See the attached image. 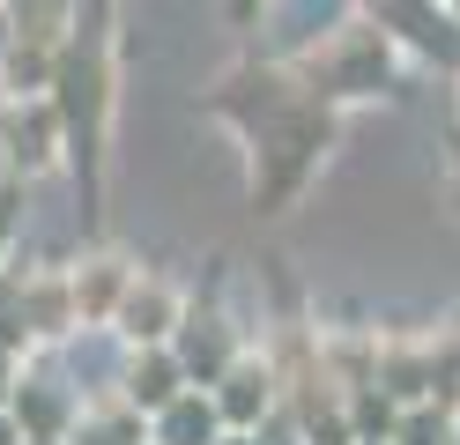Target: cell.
Wrapping results in <instances>:
<instances>
[{
  "label": "cell",
  "instance_id": "obj_1",
  "mask_svg": "<svg viewBox=\"0 0 460 445\" xmlns=\"http://www.w3.org/2000/svg\"><path fill=\"white\" fill-rule=\"evenodd\" d=\"M208 111L252 141V208L282 216L341 141V104H327L290 59H245L208 89Z\"/></svg>",
  "mask_w": 460,
  "mask_h": 445
},
{
  "label": "cell",
  "instance_id": "obj_2",
  "mask_svg": "<svg viewBox=\"0 0 460 445\" xmlns=\"http://www.w3.org/2000/svg\"><path fill=\"white\" fill-rule=\"evenodd\" d=\"M52 111H60V141L82 186V216L97 223L104 200V141H111V111H119V0H82L75 8V38L52 67Z\"/></svg>",
  "mask_w": 460,
  "mask_h": 445
},
{
  "label": "cell",
  "instance_id": "obj_3",
  "mask_svg": "<svg viewBox=\"0 0 460 445\" xmlns=\"http://www.w3.org/2000/svg\"><path fill=\"white\" fill-rule=\"evenodd\" d=\"M290 67H297L312 89H320L327 104H371V97H394V89H401L409 52H401L364 8H349L334 30H320L312 45H297Z\"/></svg>",
  "mask_w": 460,
  "mask_h": 445
},
{
  "label": "cell",
  "instance_id": "obj_4",
  "mask_svg": "<svg viewBox=\"0 0 460 445\" xmlns=\"http://www.w3.org/2000/svg\"><path fill=\"white\" fill-rule=\"evenodd\" d=\"M357 8L409 59H430V67L460 75V15H453V0H357Z\"/></svg>",
  "mask_w": 460,
  "mask_h": 445
},
{
  "label": "cell",
  "instance_id": "obj_5",
  "mask_svg": "<svg viewBox=\"0 0 460 445\" xmlns=\"http://www.w3.org/2000/svg\"><path fill=\"white\" fill-rule=\"evenodd\" d=\"M0 164H8V178H22V186H31L38 171L67 164L52 97H0Z\"/></svg>",
  "mask_w": 460,
  "mask_h": 445
},
{
  "label": "cell",
  "instance_id": "obj_6",
  "mask_svg": "<svg viewBox=\"0 0 460 445\" xmlns=\"http://www.w3.org/2000/svg\"><path fill=\"white\" fill-rule=\"evenodd\" d=\"M171 356H179L186 386H216L245 356V342H238V326H230L223 305H193L186 297V319H179V334H171Z\"/></svg>",
  "mask_w": 460,
  "mask_h": 445
},
{
  "label": "cell",
  "instance_id": "obj_7",
  "mask_svg": "<svg viewBox=\"0 0 460 445\" xmlns=\"http://www.w3.org/2000/svg\"><path fill=\"white\" fill-rule=\"evenodd\" d=\"M179 319H186V289L141 267L111 326H119V342H127V349H156V342H171V334H179Z\"/></svg>",
  "mask_w": 460,
  "mask_h": 445
},
{
  "label": "cell",
  "instance_id": "obj_8",
  "mask_svg": "<svg viewBox=\"0 0 460 445\" xmlns=\"http://www.w3.org/2000/svg\"><path fill=\"white\" fill-rule=\"evenodd\" d=\"M141 267L127 253H90L82 267H67V289H75V326H111L127 305V289H134Z\"/></svg>",
  "mask_w": 460,
  "mask_h": 445
},
{
  "label": "cell",
  "instance_id": "obj_9",
  "mask_svg": "<svg viewBox=\"0 0 460 445\" xmlns=\"http://www.w3.org/2000/svg\"><path fill=\"white\" fill-rule=\"evenodd\" d=\"M208 401H216V415H223V431H261V415L275 408V371H268V356H238L216 386H208Z\"/></svg>",
  "mask_w": 460,
  "mask_h": 445
},
{
  "label": "cell",
  "instance_id": "obj_10",
  "mask_svg": "<svg viewBox=\"0 0 460 445\" xmlns=\"http://www.w3.org/2000/svg\"><path fill=\"white\" fill-rule=\"evenodd\" d=\"M179 394H186V371H179V356H171V342L127 356V371H119V401H127L134 415H156V408H171Z\"/></svg>",
  "mask_w": 460,
  "mask_h": 445
},
{
  "label": "cell",
  "instance_id": "obj_11",
  "mask_svg": "<svg viewBox=\"0 0 460 445\" xmlns=\"http://www.w3.org/2000/svg\"><path fill=\"white\" fill-rule=\"evenodd\" d=\"M149 423H156V445H216L223 438V415L208 401V386H186V394L171 408H156Z\"/></svg>",
  "mask_w": 460,
  "mask_h": 445
},
{
  "label": "cell",
  "instance_id": "obj_12",
  "mask_svg": "<svg viewBox=\"0 0 460 445\" xmlns=\"http://www.w3.org/2000/svg\"><path fill=\"white\" fill-rule=\"evenodd\" d=\"M22 178H8V171H0V267H8V245H15V223H22Z\"/></svg>",
  "mask_w": 460,
  "mask_h": 445
},
{
  "label": "cell",
  "instance_id": "obj_13",
  "mask_svg": "<svg viewBox=\"0 0 460 445\" xmlns=\"http://www.w3.org/2000/svg\"><path fill=\"white\" fill-rule=\"evenodd\" d=\"M223 8H230V22H238V30H245V22H261V15L275 8V0H223Z\"/></svg>",
  "mask_w": 460,
  "mask_h": 445
},
{
  "label": "cell",
  "instance_id": "obj_14",
  "mask_svg": "<svg viewBox=\"0 0 460 445\" xmlns=\"http://www.w3.org/2000/svg\"><path fill=\"white\" fill-rule=\"evenodd\" d=\"M0 59H8V0H0Z\"/></svg>",
  "mask_w": 460,
  "mask_h": 445
}]
</instances>
